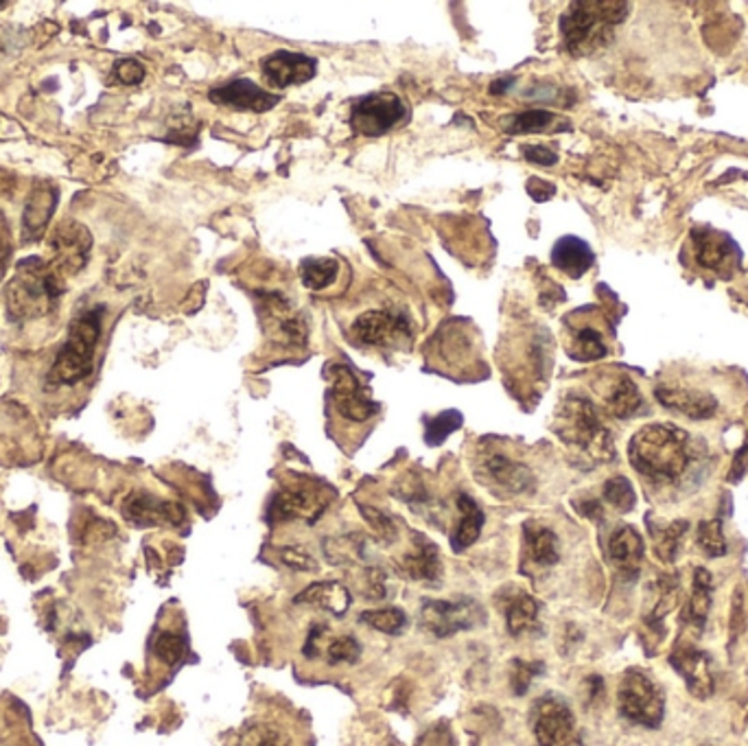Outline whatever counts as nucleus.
I'll return each mask as SVG.
<instances>
[{"label":"nucleus","mask_w":748,"mask_h":746,"mask_svg":"<svg viewBox=\"0 0 748 746\" xmlns=\"http://www.w3.org/2000/svg\"><path fill=\"white\" fill-rule=\"evenodd\" d=\"M628 458L635 471L654 484H676L696 460V447L685 430L654 423L632 436Z\"/></svg>","instance_id":"obj_1"},{"label":"nucleus","mask_w":748,"mask_h":746,"mask_svg":"<svg viewBox=\"0 0 748 746\" xmlns=\"http://www.w3.org/2000/svg\"><path fill=\"white\" fill-rule=\"evenodd\" d=\"M630 14L628 3L604 0V3H571L560 19V34L565 47L574 56H587L604 47L613 38V27L624 23Z\"/></svg>","instance_id":"obj_2"},{"label":"nucleus","mask_w":748,"mask_h":746,"mask_svg":"<svg viewBox=\"0 0 748 746\" xmlns=\"http://www.w3.org/2000/svg\"><path fill=\"white\" fill-rule=\"evenodd\" d=\"M64 293V276L40 258L23 261L8 287L10 313L19 320L43 317Z\"/></svg>","instance_id":"obj_3"},{"label":"nucleus","mask_w":748,"mask_h":746,"mask_svg":"<svg viewBox=\"0 0 748 746\" xmlns=\"http://www.w3.org/2000/svg\"><path fill=\"white\" fill-rule=\"evenodd\" d=\"M101 315L104 309L95 306L73 320L69 337L51 368L49 380L53 386H75L91 375L97 341L101 337Z\"/></svg>","instance_id":"obj_4"},{"label":"nucleus","mask_w":748,"mask_h":746,"mask_svg":"<svg viewBox=\"0 0 748 746\" xmlns=\"http://www.w3.org/2000/svg\"><path fill=\"white\" fill-rule=\"evenodd\" d=\"M554 432L565 445L576 447L595 460L613 458L611 432L604 428L595 406L584 397H567L560 404Z\"/></svg>","instance_id":"obj_5"},{"label":"nucleus","mask_w":748,"mask_h":746,"mask_svg":"<svg viewBox=\"0 0 748 746\" xmlns=\"http://www.w3.org/2000/svg\"><path fill=\"white\" fill-rule=\"evenodd\" d=\"M617 709L632 724L659 729L665 718V694L650 674L632 667L622 676L617 689Z\"/></svg>","instance_id":"obj_6"},{"label":"nucleus","mask_w":748,"mask_h":746,"mask_svg":"<svg viewBox=\"0 0 748 746\" xmlns=\"http://www.w3.org/2000/svg\"><path fill=\"white\" fill-rule=\"evenodd\" d=\"M532 731L541 746H582L571 707L552 694L534 702Z\"/></svg>","instance_id":"obj_7"},{"label":"nucleus","mask_w":748,"mask_h":746,"mask_svg":"<svg viewBox=\"0 0 748 746\" xmlns=\"http://www.w3.org/2000/svg\"><path fill=\"white\" fill-rule=\"evenodd\" d=\"M486 622V611L473 598L425 600L421 606V626L436 637H454L460 630L478 628Z\"/></svg>","instance_id":"obj_8"},{"label":"nucleus","mask_w":748,"mask_h":746,"mask_svg":"<svg viewBox=\"0 0 748 746\" xmlns=\"http://www.w3.org/2000/svg\"><path fill=\"white\" fill-rule=\"evenodd\" d=\"M408 108L393 93L361 97L350 115V125L361 136H384L406 121Z\"/></svg>","instance_id":"obj_9"},{"label":"nucleus","mask_w":748,"mask_h":746,"mask_svg":"<svg viewBox=\"0 0 748 746\" xmlns=\"http://www.w3.org/2000/svg\"><path fill=\"white\" fill-rule=\"evenodd\" d=\"M328 380H330V397L335 401V408L339 417L352 423H365L374 414H377V404H374L367 395V390L359 384L354 377V372L343 365L335 363L328 368Z\"/></svg>","instance_id":"obj_10"},{"label":"nucleus","mask_w":748,"mask_h":746,"mask_svg":"<svg viewBox=\"0 0 748 746\" xmlns=\"http://www.w3.org/2000/svg\"><path fill=\"white\" fill-rule=\"evenodd\" d=\"M669 663L683 676L693 698L707 700L715 691L713 659L704 650L691 643H678L669 654Z\"/></svg>","instance_id":"obj_11"},{"label":"nucleus","mask_w":748,"mask_h":746,"mask_svg":"<svg viewBox=\"0 0 748 746\" xmlns=\"http://www.w3.org/2000/svg\"><path fill=\"white\" fill-rule=\"evenodd\" d=\"M91 245H93L91 232L82 224L64 221L51 239V250H53L51 265H53V269L62 276L77 274L88 261Z\"/></svg>","instance_id":"obj_12"},{"label":"nucleus","mask_w":748,"mask_h":746,"mask_svg":"<svg viewBox=\"0 0 748 746\" xmlns=\"http://www.w3.org/2000/svg\"><path fill=\"white\" fill-rule=\"evenodd\" d=\"M354 337L367 346H393L410 335V320L399 311H367L357 317Z\"/></svg>","instance_id":"obj_13"},{"label":"nucleus","mask_w":748,"mask_h":746,"mask_svg":"<svg viewBox=\"0 0 748 746\" xmlns=\"http://www.w3.org/2000/svg\"><path fill=\"white\" fill-rule=\"evenodd\" d=\"M261 71H263V77L269 82V86L280 91V88L313 80L317 73V62L304 53L276 51L263 60Z\"/></svg>","instance_id":"obj_14"},{"label":"nucleus","mask_w":748,"mask_h":746,"mask_svg":"<svg viewBox=\"0 0 748 746\" xmlns=\"http://www.w3.org/2000/svg\"><path fill=\"white\" fill-rule=\"evenodd\" d=\"M280 97L263 91L250 80H232L215 91H210V101L241 110V112H267L278 104Z\"/></svg>","instance_id":"obj_15"},{"label":"nucleus","mask_w":748,"mask_h":746,"mask_svg":"<svg viewBox=\"0 0 748 746\" xmlns=\"http://www.w3.org/2000/svg\"><path fill=\"white\" fill-rule=\"evenodd\" d=\"M654 395L663 408L680 412L683 417L691 421H704L717 412L715 397L702 390L683 388V386H659Z\"/></svg>","instance_id":"obj_16"},{"label":"nucleus","mask_w":748,"mask_h":746,"mask_svg":"<svg viewBox=\"0 0 748 746\" xmlns=\"http://www.w3.org/2000/svg\"><path fill=\"white\" fill-rule=\"evenodd\" d=\"M693 243H696V261L713 272H726L737 265L739 252L735 243L709 228L693 230Z\"/></svg>","instance_id":"obj_17"},{"label":"nucleus","mask_w":748,"mask_h":746,"mask_svg":"<svg viewBox=\"0 0 748 746\" xmlns=\"http://www.w3.org/2000/svg\"><path fill=\"white\" fill-rule=\"evenodd\" d=\"M643 554H646L643 539H641V534L632 526L617 528L611 534V539H608V561L613 563V567L622 576L635 578L639 574V569H641Z\"/></svg>","instance_id":"obj_18"},{"label":"nucleus","mask_w":748,"mask_h":746,"mask_svg":"<svg viewBox=\"0 0 748 746\" xmlns=\"http://www.w3.org/2000/svg\"><path fill=\"white\" fill-rule=\"evenodd\" d=\"M482 473L488 478L491 484L508 491V493H526L532 489V471L521 462H515L502 454L488 456L482 465Z\"/></svg>","instance_id":"obj_19"},{"label":"nucleus","mask_w":748,"mask_h":746,"mask_svg":"<svg viewBox=\"0 0 748 746\" xmlns=\"http://www.w3.org/2000/svg\"><path fill=\"white\" fill-rule=\"evenodd\" d=\"M324 502L315 491L309 489H287L276 495L272 504V515L280 519H315L322 515Z\"/></svg>","instance_id":"obj_20"},{"label":"nucleus","mask_w":748,"mask_h":746,"mask_svg":"<svg viewBox=\"0 0 748 746\" xmlns=\"http://www.w3.org/2000/svg\"><path fill=\"white\" fill-rule=\"evenodd\" d=\"M593 250L578 237H563L552 250V263L571 278H580L593 265Z\"/></svg>","instance_id":"obj_21"},{"label":"nucleus","mask_w":748,"mask_h":746,"mask_svg":"<svg viewBox=\"0 0 748 746\" xmlns=\"http://www.w3.org/2000/svg\"><path fill=\"white\" fill-rule=\"evenodd\" d=\"M56 200H58V193L53 186H40L32 193L25 215H23V237L27 241L32 239L36 241L38 237L45 234L49 219L56 210Z\"/></svg>","instance_id":"obj_22"},{"label":"nucleus","mask_w":748,"mask_h":746,"mask_svg":"<svg viewBox=\"0 0 748 746\" xmlns=\"http://www.w3.org/2000/svg\"><path fill=\"white\" fill-rule=\"evenodd\" d=\"M295 602L319 606L324 611H330L333 615H343L350 609V593L343 585L335 580L326 582H313L302 593L295 595Z\"/></svg>","instance_id":"obj_23"},{"label":"nucleus","mask_w":748,"mask_h":746,"mask_svg":"<svg viewBox=\"0 0 748 746\" xmlns=\"http://www.w3.org/2000/svg\"><path fill=\"white\" fill-rule=\"evenodd\" d=\"M606 408L617 419H632L646 410V401L635 382L622 375L613 382L611 390L606 393Z\"/></svg>","instance_id":"obj_24"},{"label":"nucleus","mask_w":748,"mask_h":746,"mask_svg":"<svg viewBox=\"0 0 748 746\" xmlns=\"http://www.w3.org/2000/svg\"><path fill=\"white\" fill-rule=\"evenodd\" d=\"M711 591H713V578L707 569H696L693 571V587H691V595L689 602L685 606V617L683 622L693 626L698 633L704 628L707 624V615L711 609Z\"/></svg>","instance_id":"obj_25"},{"label":"nucleus","mask_w":748,"mask_h":746,"mask_svg":"<svg viewBox=\"0 0 748 746\" xmlns=\"http://www.w3.org/2000/svg\"><path fill=\"white\" fill-rule=\"evenodd\" d=\"M458 506H460L462 519H460V524H458V528H456V532L451 537V545H454L456 552L471 548L480 539L482 526H484V513H482V508L478 506V502L473 497L462 493L458 497Z\"/></svg>","instance_id":"obj_26"},{"label":"nucleus","mask_w":748,"mask_h":746,"mask_svg":"<svg viewBox=\"0 0 748 746\" xmlns=\"http://www.w3.org/2000/svg\"><path fill=\"white\" fill-rule=\"evenodd\" d=\"M526 548L536 565L550 567L560 561V541L554 530L541 526H526Z\"/></svg>","instance_id":"obj_27"},{"label":"nucleus","mask_w":748,"mask_h":746,"mask_svg":"<svg viewBox=\"0 0 748 746\" xmlns=\"http://www.w3.org/2000/svg\"><path fill=\"white\" fill-rule=\"evenodd\" d=\"M539 602L528 593L515 595L506 606V624L510 635H521L539 628Z\"/></svg>","instance_id":"obj_28"},{"label":"nucleus","mask_w":748,"mask_h":746,"mask_svg":"<svg viewBox=\"0 0 748 746\" xmlns=\"http://www.w3.org/2000/svg\"><path fill=\"white\" fill-rule=\"evenodd\" d=\"M689 530L687 521H674L667 526H652L650 534L654 541V554L663 563H674L676 554L680 550V543Z\"/></svg>","instance_id":"obj_29"},{"label":"nucleus","mask_w":748,"mask_h":746,"mask_svg":"<svg viewBox=\"0 0 748 746\" xmlns=\"http://www.w3.org/2000/svg\"><path fill=\"white\" fill-rule=\"evenodd\" d=\"M337 274H339V263L335 258L311 256V258H304L300 263L302 285L313 289V291L330 287L337 280Z\"/></svg>","instance_id":"obj_30"},{"label":"nucleus","mask_w":748,"mask_h":746,"mask_svg":"<svg viewBox=\"0 0 748 746\" xmlns=\"http://www.w3.org/2000/svg\"><path fill=\"white\" fill-rule=\"evenodd\" d=\"M608 352L600 330L591 328V326H582L578 330H574L571 344H569V354L578 361H595L602 359Z\"/></svg>","instance_id":"obj_31"},{"label":"nucleus","mask_w":748,"mask_h":746,"mask_svg":"<svg viewBox=\"0 0 748 746\" xmlns=\"http://www.w3.org/2000/svg\"><path fill=\"white\" fill-rule=\"evenodd\" d=\"M237 746H293L287 733L272 722H250Z\"/></svg>","instance_id":"obj_32"},{"label":"nucleus","mask_w":748,"mask_h":746,"mask_svg":"<svg viewBox=\"0 0 748 746\" xmlns=\"http://www.w3.org/2000/svg\"><path fill=\"white\" fill-rule=\"evenodd\" d=\"M406 574L414 580H438L441 576L438 550L425 541L417 554L406 558Z\"/></svg>","instance_id":"obj_33"},{"label":"nucleus","mask_w":748,"mask_h":746,"mask_svg":"<svg viewBox=\"0 0 748 746\" xmlns=\"http://www.w3.org/2000/svg\"><path fill=\"white\" fill-rule=\"evenodd\" d=\"M361 622L367 624L374 630H382L386 635H399L408 626V617L401 609H377L365 611L361 615Z\"/></svg>","instance_id":"obj_34"},{"label":"nucleus","mask_w":748,"mask_h":746,"mask_svg":"<svg viewBox=\"0 0 748 746\" xmlns=\"http://www.w3.org/2000/svg\"><path fill=\"white\" fill-rule=\"evenodd\" d=\"M696 541H698V548H700L709 558H720V556H724V554L728 552L720 519L702 521V524L698 526Z\"/></svg>","instance_id":"obj_35"},{"label":"nucleus","mask_w":748,"mask_h":746,"mask_svg":"<svg viewBox=\"0 0 748 746\" xmlns=\"http://www.w3.org/2000/svg\"><path fill=\"white\" fill-rule=\"evenodd\" d=\"M462 423H465V419H462V414L456 412V410H449V412L438 414L436 419H430L427 425H425V441H427V445L438 447V445L445 443L456 430H460Z\"/></svg>","instance_id":"obj_36"},{"label":"nucleus","mask_w":748,"mask_h":746,"mask_svg":"<svg viewBox=\"0 0 748 746\" xmlns=\"http://www.w3.org/2000/svg\"><path fill=\"white\" fill-rule=\"evenodd\" d=\"M604 500L619 513H630L637 504V495H635L632 484L622 476L611 478L604 484Z\"/></svg>","instance_id":"obj_37"},{"label":"nucleus","mask_w":748,"mask_h":746,"mask_svg":"<svg viewBox=\"0 0 748 746\" xmlns=\"http://www.w3.org/2000/svg\"><path fill=\"white\" fill-rule=\"evenodd\" d=\"M552 121H554V115H550L545 110H532V112H523V115L512 117L506 123V132L508 134H536V132L547 130L552 125Z\"/></svg>","instance_id":"obj_38"},{"label":"nucleus","mask_w":748,"mask_h":746,"mask_svg":"<svg viewBox=\"0 0 748 746\" xmlns=\"http://www.w3.org/2000/svg\"><path fill=\"white\" fill-rule=\"evenodd\" d=\"M154 650L158 659H162L167 665H178L186 654V643L178 633H162L158 635Z\"/></svg>","instance_id":"obj_39"},{"label":"nucleus","mask_w":748,"mask_h":746,"mask_svg":"<svg viewBox=\"0 0 748 746\" xmlns=\"http://www.w3.org/2000/svg\"><path fill=\"white\" fill-rule=\"evenodd\" d=\"M359 654H361V643L354 637H339L326 650L328 663H354Z\"/></svg>","instance_id":"obj_40"},{"label":"nucleus","mask_w":748,"mask_h":746,"mask_svg":"<svg viewBox=\"0 0 748 746\" xmlns=\"http://www.w3.org/2000/svg\"><path fill=\"white\" fill-rule=\"evenodd\" d=\"M363 515H365V519L370 521V526H372L374 530H377V534H379L382 539H386V541L397 539L395 524H393L386 515H382L379 510H367V508H363Z\"/></svg>","instance_id":"obj_41"},{"label":"nucleus","mask_w":748,"mask_h":746,"mask_svg":"<svg viewBox=\"0 0 748 746\" xmlns=\"http://www.w3.org/2000/svg\"><path fill=\"white\" fill-rule=\"evenodd\" d=\"M280 554H282V561L287 563V567H293L300 571H313L315 569V561L300 548H287Z\"/></svg>","instance_id":"obj_42"},{"label":"nucleus","mask_w":748,"mask_h":746,"mask_svg":"<svg viewBox=\"0 0 748 746\" xmlns=\"http://www.w3.org/2000/svg\"><path fill=\"white\" fill-rule=\"evenodd\" d=\"M117 77L123 82V84H141L143 77H145V69L143 64L134 62V60H123V62H117Z\"/></svg>","instance_id":"obj_43"},{"label":"nucleus","mask_w":748,"mask_h":746,"mask_svg":"<svg viewBox=\"0 0 748 746\" xmlns=\"http://www.w3.org/2000/svg\"><path fill=\"white\" fill-rule=\"evenodd\" d=\"M528 193H530L532 200H536V202H547L550 197H554L556 186H554L552 182L541 180V178H532V180L528 182Z\"/></svg>","instance_id":"obj_44"},{"label":"nucleus","mask_w":748,"mask_h":746,"mask_svg":"<svg viewBox=\"0 0 748 746\" xmlns=\"http://www.w3.org/2000/svg\"><path fill=\"white\" fill-rule=\"evenodd\" d=\"M523 156H526V160H530V163H536V165H545V167H550V165H556V160H558V156L552 152V149H547V147H526L523 149Z\"/></svg>","instance_id":"obj_45"},{"label":"nucleus","mask_w":748,"mask_h":746,"mask_svg":"<svg viewBox=\"0 0 748 746\" xmlns=\"http://www.w3.org/2000/svg\"><path fill=\"white\" fill-rule=\"evenodd\" d=\"M5 239H0V258H5Z\"/></svg>","instance_id":"obj_46"}]
</instances>
